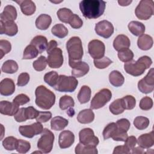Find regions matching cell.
Instances as JSON below:
<instances>
[{"label":"cell","instance_id":"obj_5","mask_svg":"<svg viewBox=\"0 0 154 154\" xmlns=\"http://www.w3.org/2000/svg\"><path fill=\"white\" fill-rule=\"evenodd\" d=\"M78 85V81L75 77L61 75L54 88L60 92H73Z\"/></svg>","mask_w":154,"mask_h":154},{"label":"cell","instance_id":"obj_15","mask_svg":"<svg viewBox=\"0 0 154 154\" xmlns=\"http://www.w3.org/2000/svg\"><path fill=\"white\" fill-rule=\"evenodd\" d=\"M75 141V135L70 131H62L58 137V144L61 149H66L70 147Z\"/></svg>","mask_w":154,"mask_h":154},{"label":"cell","instance_id":"obj_8","mask_svg":"<svg viewBox=\"0 0 154 154\" xmlns=\"http://www.w3.org/2000/svg\"><path fill=\"white\" fill-rule=\"evenodd\" d=\"M112 93L108 88H103L97 92L90 103V108L91 109H97L105 106L111 99Z\"/></svg>","mask_w":154,"mask_h":154},{"label":"cell","instance_id":"obj_50","mask_svg":"<svg viewBox=\"0 0 154 154\" xmlns=\"http://www.w3.org/2000/svg\"><path fill=\"white\" fill-rule=\"evenodd\" d=\"M69 24L72 28L74 29H79L82 27L83 25V21L78 15L73 14L69 22Z\"/></svg>","mask_w":154,"mask_h":154},{"label":"cell","instance_id":"obj_55","mask_svg":"<svg viewBox=\"0 0 154 154\" xmlns=\"http://www.w3.org/2000/svg\"><path fill=\"white\" fill-rule=\"evenodd\" d=\"M116 125L119 129L126 132H128L131 126L129 121L126 119H121L118 120L116 122Z\"/></svg>","mask_w":154,"mask_h":154},{"label":"cell","instance_id":"obj_53","mask_svg":"<svg viewBox=\"0 0 154 154\" xmlns=\"http://www.w3.org/2000/svg\"><path fill=\"white\" fill-rule=\"evenodd\" d=\"M52 117V113L50 111H39L36 121L40 123H45L49 120Z\"/></svg>","mask_w":154,"mask_h":154},{"label":"cell","instance_id":"obj_32","mask_svg":"<svg viewBox=\"0 0 154 154\" xmlns=\"http://www.w3.org/2000/svg\"><path fill=\"white\" fill-rule=\"evenodd\" d=\"M18 68V64L14 60H8L3 63L1 67V70L4 73L12 74L16 73Z\"/></svg>","mask_w":154,"mask_h":154},{"label":"cell","instance_id":"obj_33","mask_svg":"<svg viewBox=\"0 0 154 154\" xmlns=\"http://www.w3.org/2000/svg\"><path fill=\"white\" fill-rule=\"evenodd\" d=\"M51 32L53 35L60 38L66 37L69 32L67 28L61 23H57L52 28Z\"/></svg>","mask_w":154,"mask_h":154},{"label":"cell","instance_id":"obj_27","mask_svg":"<svg viewBox=\"0 0 154 154\" xmlns=\"http://www.w3.org/2000/svg\"><path fill=\"white\" fill-rule=\"evenodd\" d=\"M153 38L147 34H143L139 36L137 40L138 48L143 51L149 50L153 46Z\"/></svg>","mask_w":154,"mask_h":154},{"label":"cell","instance_id":"obj_17","mask_svg":"<svg viewBox=\"0 0 154 154\" xmlns=\"http://www.w3.org/2000/svg\"><path fill=\"white\" fill-rule=\"evenodd\" d=\"M19 106L13 102L2 100L0 102V112L2 114L9 116H14L19 110Z\"/></svg>","mask_w":154,"mask_h":154},{"label":"cell","instance_id":"obj_57","mask_svg":"<svg viewBox=\"0 0 154 154\" xmlns=\"http://www.w3.org/2000/svg\"><path fill=\"white\" fill-rule=\"evenodd\" d=\"M25 112L28 119H36L39 114V111L34 108L33 106H28L27 108H25Z\"/></svg>","mask_w":154,"mask_h":154},{"label":"cell","instance_id":"obj_25","mask_svg":"<svg viewBox=\"0 0 154 154\" xmlns=\"http://www.w3.org/2000/svg\"><path fill=\"white\" fill-rule=\"evenodd\" d=\"M94 119V114L91 109H85L81 111L77 116V120L82 124L91 123Z\"/></svg>","mask_w":154,"mask_h":154},{"label":"cell","instance_id":"obj_10","mask_svg":"<svg viewBox=\"0 0 154 154\" xmlns=\"http://www.w3.org/2000/svg\"><path fill=\"white\" fill-rule=\"evenodd\" d=\"M153 68H151L147 74L138 82V88L144 94L150 93L154 89Z\"/></svg>","mask_w":154,"mask_h":154},{"label":"cell","instance_id":"obj_11","mask_svg":"<svg viewBox=\"0 0 154 154\" xmlns=\"http://www.w3.org/2000/svg\"><path fill=\"white\" fill-rule=\"evenodd\" d=\"M88 51L90 56L94 59H99L104 57L105 46L104 43L99 40H91L88 45Z\"/></svg>","mask_w":154,"mask_h":154},{"label":"cell","instance_id":"obj_54","mask_svg":"<svg viewBox=\"0 0 154 154\" xmlns=\"http://www.w3.org/2000/svg\"><path fill=\"white\" fill-rule=\"evenodd\" d=\"M29 75L28 73L23 72L20 73L17 79V85L19 87H23L26 85L29 81Z\"/></svg>","mask_w":154,"mask_h":154},{"label":"cell","instance_id":"obj_14","mask_svg":"<svg viewBox=\"0 0 154 154\" xmlns=\"http://www.w3.org/2000/svg\"><path fill=\"white\" fill-rule=\"evenodd\" d=\"M94 30L99 36L105 38H108L112 35L114 29L112 24L110 22L103 20L96 24Z\"/></svg>","mask_w":154,"mask_h":154},{"label":"cell","instance_id":"obj_34","mask_svg":"<svg viewBox=\"0 0 154 154\" xmlns=\"http://www.w3.org/2000/svg\"><path fill=\"white\" fill-rule=\"evenodd\" d=\"M110 112L114 115H119L123 113L125 108L122 104V99H117L114 100L109 106Z\"/></svg>","mask_w":154,"mask_h":154},{"label":"cell","instance_id":"obj_7","mask_svg":"<svg viewBox=\"0 0 154 154\" xmlns=\"http://www.w3.org/2000/svg\"><path fill=\"white\" fill-rule=\"evenodd\" d=\"M54 138V135L50 130L47 128L43 129L37 142L38 149L45 153L51 152L53 147Z\"/></svg>","mask_w":154,"mask_h":154},{"label":"cell","instance_id":"obj_51","mask_svg":"<svg viewBox=\"0 0 154 154\" xmlns=\"http://www.w3.org/2000/svg\"><path fill=\"white\" fill-rule=\"evenodd\" d=\"M128 137V135L127 134V132L121 130L117 128L116 131L115 132L114 134L112 136L111 138L114 141H125Z\"/></svg>","mask_w":154,"mask_h":154},{"label":"cell","instance_id":"obj_2","mask_svg":"<svg viewBox=\"0 0 154 154\" xmlns=\"http://www.w3.org/2000/svg\"><path fill=\"white\" fill-rule=\"evenodd\" d=\"M152 64V59L149 57L144 55L138 58L137 61L132 60L131 61L125 63L124 69L127 73L134 76H138L149 68Z\"/></svg>","mask_w":154,"mask_h":154},{"label":"cell","instance_id":"obj_39","mask_svg":"<svg viewBox=\"0 0 154 154\" xmlns=\"http://www.w3.org/2000/svg\"><path fill=\"white\" fill-rule=\"evenodd\" d=\"M17 143L18 140L16 138L13 136H10L4 139L2 141V146L5 149L7 150H16Z\"/></svg>","mask_w":154,"mask_h":154},{"label":"cell","instance_id":"obj_1","mask_svg":"<svg viewBox=\"0 0 154 154\" xmlns=\"http://www.w3.org/2000/svg\"><path fill=\"white\" fill-rule=\"evenodd\" d=\"M105 7L106 2L101 0H84L79 3V9L83 16L90 19L101 16Z\"/></svg>","mask_w":154,"mask_h":154},{"label":"cell","instance_id":"obj_13","mask_svg":"<svg viewBox=\"0 0 154 154\" xmlns=\"http://www.w3.org/2000/svg\"><path fill=\"white\" fill-rule=\"evenodd\" d=\"M43 130V125L40 122H35L29 125L20 126L19 128L20 134L26 138H31L34 136L38 135Z\"/></svg>","mask_w":154,"mask_h":154},{"label":"cell","instance_id":"obj_40","mask_svg":"<svg viewBox=\"0 0 154 154\" xmlns=\"http://www.w3.org/2000/svg\"><path fill=\"white\" fill-rule=\"evenodd\" d=\"M118 57L121 61L127 63L133 60L134 53L129 48L123 49L118 51Z\"/></svg>","mask_w":154,"mask_h":154},{"label":"cell","instance_id":"obj_20","mask_svg":"<svg viewBox=\"0 0 154 154\" xmlns=\"http://www.w3.org/2000/svg\"><path fill=\"white\" fill-rule=\"evenodd\" d=\"M15 91V84L10 78H5L0 83V93L2 96H8L13 94Z\"/></svg>","mask_w":154,"mask_h":154},{"label":"cell","instance_id":"obj_29","mask_svg":"<svg viewBox=\"0 0 154 154\" xmlns=\"http://www.w3.org/2000/svg\"><path fill=\"white\" fill-rule=\"evenodd\" d=\"M68 124L69 121L61 116L54 117L51 121V129L54 131H61L64 129Z\"/></svg>","mask_w":154,"mask_h":154},{"label":"cell","instance_id":"obj_42","mask_svg":"<svg viewBox=\"0 0 154 154\" xmlns=\"http://www.w3.org/2000/svg\"><path fill=\"white\" fill-rule=\"evenodd\" d=\"M59 75L55 71H51L46 73L44 76V81L51 87H54L56 85Z\"/></svg>","mask_w":154,"mask_h":154},{"label":"cell","instance_id":"obj_48","mask_svg":"<svg viewBox=\"0 0 154 154\" xmlns=\"http://www.w3.org/2000/svg\"><path fill=\"white\" fill-rule=\"evenodd\" d=\"M11 50V45L9 41L7 40H0V52L1 59L3 58L4 55L9 53Z\"/></svg>","mask_w":154,"mask_h":154},{"label":"cell","instance_id":"obj_4","mask_svg":"<svg viewBox=\"0 0 154 154\" xmlns=\"http://www.w3.org/2000/svg\"><path fill=\"white\" fill-rule=\"evenodd\" d=\"M66 49L69 54V64L70 66L81 61L84 51L82 42L79 37L74 36L66 43Z\"/></svg>","mask_w":154,"mask_h":154},{"label":"cell","instance_id":"obj_26","mask_svg":"<svg viewBox=\"0 0 154 154\" xmlns=\"http://www.w3.org/2000/svg\"><path fill=\"white\" fill-rule=\"evenodd\" d=\"M52 22L51 17L46 14H41L35 20V26L40 30H46L51 25Z\"/></svg>","mask_w":154,"mask_h":154},{"label":"cell","instance_id":"obj_3","mask_svg":"<svg viewBox=\"0 0 154 154\" xmlns=\"http://www.w3.org/2000/svg\"><path fill=\"white\" fill-rule=\"evenodd\" d=\"M35 94V104L43 109H49L55 104V94L44 85L37 87Z\"/></svg>","mask_w":154,"mask_h":154},{"label":"cell","instance_id":"obj_60","mask_svg":"<svg viewBox=\"0 0 154 154\" xmlns=\"http://www.w3.org/2000/svg\"><path fill=\"white\" fill-rule=\"evenodd\" d=\"M57 47V42L54 40H51L48 43V47H47V49H46L47 53L49 52L50 51H51L52 50H53L54 49H55Z\"/></svg>","mask_w":154,"mask_h":154},{"label":"cell","instance_id":"obj_46","mask_svg":"<svg viewBox=\"0 0 154 154\" xmlns=\"http://www.w3.org/2000/svg\"><path fill=\"white\" fill-rule=\"evenodd\" d=\"M94 66L99 69H103L109 66L112 61L108 57H103L99 59H95L93 61Z\"/></svg>","mask_w":154,"mask_h":154},{"label":"cell","instance_id":"obj_12","mask_svg":"<svg viewBox=\"0 0 154 154\" xmlns=\"http://www.w3.org/2000/svg\"><path fill=\"white\" fill-rule=\"evenodd\" d=\"M63 52L60 48L57 47L48 53L47 62L51 68H60L63 65Z\"/></svg>","mask_w":154,"mask_h":154},{"label":"cell","instance_id":"obj_52","mask_svg":"<svg viewBox=\"0 0 154 154\" xmlns=\"http://www.w3.org/2000/svg\"><path fill=\"white\" fill-rule=\"evenodd\" d=\"M29 100H30V99L27 95L25 94H20L17 95L14 98L13 102L16 105H17L18 106H20V105H23L24 104L27 103L28 102H29Z\"/></svg>","mask_w":154,"mask_h":154},{"label":"cell","instance_id":"obj_18","mask_svg":"<svg viewBox=\"0 0 154 154\" xmlns=\"http://www.w3.org/2000/svg\"><path fill=\"white\" fill-rule=\"evenodd\" d=\"M18 32V27L14 21L0 22V33L8 36H14Z\"/></svg>","mask_w":154,"mask_h":154},{"label":"cell","instance_id":"obj_16","mask_svg":"<svg viewBox=\"0 0 154 154\" xmlns=\"http://www.w3.org/2000/svg\"><path fill=\"white\" fill-rule=\"evenodd\" d=\"M70 67L72 69V75L75 78H80L85 75L87 74L90 69L88 64L87 63L82 61L73 64Z\"/></svg>","mask_w":154,"mask_h":154},{"label":"cell","instance_id":"obj_56","mask_svg":"<svg viewBox=\"0 0 154 154\" xmlns=\"http://www.w3.org/2000/svg\"><path fill=\"white\" fill-rule=\"evenodd\" d=\"M14 118L17 122H23L26 121L28 119L26 116L25 108H19L17 113L14 116Z\"/></svg>","mask_w":154,"mask_h":154},{"label":"cell","instance_id":"obj_47","mask_svg":"<svg viewBox=\"0 0 154 154\" xmlns=\"http://www.w3.org/2000/svg\"><path fill=\"white\" fill-rule=\"evenodd\" d=\"M31 149V144L29 142L20 139L18 140L17 146L16 148V151L20 153H26Z\"/></svg>","mask_w":154,"mask_h":154},{"label":"cell","instance_id":"obj_37","mask_svg":"<svg viewBox=\"0 0 154 154\" xmlns=\"http://www.w3.org/2000/svg\"><path fill=\"white\" fill-rule=\"evenodd\" d=\"M39 54L37 49L33 46L32 45H28L23 54V60H31L32 58H34L37 57L38 54Z\"/></svg>","mask_w":154,"mask_h":154},{"label":"cell","instance_id":"obj_9","mask_svg":"<svg viewBox=\"0 0 154 154\" xmlns=\"http://www.w3.org/2000/svg\"><path fill=\"white\" fill-rule=\"evenodd\" d=\"M79 143L84 146L96 147L99 143L97 137L94 135L92 129L87 128L81 130L79 132Z\"/></svg>","mask_w":154,"mask_h":154},{"label":"cell","instance_id":"obj_44","mask_svg":"<svg viewBox=\"0 0 154 154\" xmlns=\"http://www.w3.org/2000/svg\"><path fill=\"white\" fill-rule=\"evenodd\" d=\"M121 99L125 109L131 110L135 108L136 105V100L134 96L131 95H127Z\"/></svg>","mask_w":154,"mask_h":154},{"label":"cell","instance_id":"obj_35","mask_svg":"<svg viewBox=\"0 0 154 154\" xmlns=\"http://www.w3.org/2000/svg\"><path fill=\"white\" fill-rule=\"evenodd\" d=\"M75 153L76 154H97L98 151L96 147L84 146L79 143L75 147Z\"/></svg>","mask_w":154,"mask_h":154},{"label":"cell","instance_id":"obj_30","mask_svg":"<svg viewBox=\"0 0 154 154\" xmlns=\"http://www.w3.org/2000/svg\"><path fill=\"white\" fill-rule=\"evenodd\" d=\"M109 81L111 85L119 87L123 84L125 78L119 71L113 70L109 75Z\"/></svg>","mask_w":154,"mask_h":154},{"label":"cell","instance_id":"obj_45","mask_svg":"<svg viewBox=\"0 0 154 154\" xmlns=\"http://www.w3.org/2000/svg\"><path fill=\"white\" fill-rule=\"evenodd\" d=\"M48 62L47 59L45 56L41 55L38 58L37 60L34 61L32 63V66L36 71H43L46 67Z\"/></svg>","mask_w":154,"mask_h":154},{"label":"cell","instance_id":"obj_21","mask_svg":"<svg viewBox=\"0 0 154 154\" xmlns=\"http://www.w3.org/2000/svg\"><path fill=\"white\" fill-rule=\"evenodd\" d=\"M137 143L138 146L143 149H149L152 147L154 144L153 131L141 135L137 140Z\"/></svg>","mask_w":154,"mask_h":154},{"label":"cell","instance_id":"obj_24","mask_svg":"<svg viewBox=\"0 0 154 154\" xmlns=\"http://www.w3.org/2000/svg\"><path fill=\"white\" fill-rule=\"evenodd\" d=\"M30 44L34 46L37 49L39 54H41L46 50L48 43L46 37L39 35L34 37L31 41Z\"/></svg>","mask_w":154,"mask_h":154},{"label":"cell","instance_id":"obj_6","mask_svg":"<svg viewBox=\"0 0 154 154\" xmlns=\"http://www.w3.org/2000/svg\"><path fill=\"white\" fill-rule=\"evenodd\" d=\"M154 13V2L152 0H141L135 10V14L140 20L149 19Z\"/></svg>","mask_w":154,"mask_h":154},{"label":"cell","instance_id":"obj_28","mask_svg":"<svg viewBox=\"0 0 154 154\" xmlns=\"http://www.w3.org/2000/svg\"><path fill=\"white\" fill-rule=\"evenodd\" d=\"M128 29L135 36H140L144 34L146 27L141 22L138 21H131L128 24Z\"/></svg>","mask_w":154,"mask_h":154},{"label":"cell","instance_id":"obj_38","mask_svg":"<svg viewBox=\"0 0 154 154\" xmlns=\"http://www.w3.org/2000/svg\"><path fill=\"white\" fill-rule=\"evenodd\" d=\"M75 102L73 99L68 95H64L62 96L59 100V106L61 109L65 110L69 108L73 107Z\"/></svg>","mask_w":154,"mask_h":154},{"label":"cell","instance_id":"obj_41","mask_svg":"<svg viewBox=\"0 0 154 154\" xmlns=\"http://www.w3.org/2000/svg\"><path fill=\"white\" fill-rule=\"evenodd\" d=\"M149 125V120L148 118L143 116L136 117L134 120V126L139 130H144L146 129Z\"/></svg>","mask_w":154,"mask_h":154},{"label":"cell","instance_id":"obj_43","mask_svg":"<svg viewBox=\"0 0 154 154\" xmlns=\"http://www.w3.org/2000/svg\"><path fill=\"white\" fill-rule=\"evenodd\" d=\"M117 129V126L116 123L111 122L108 124L103 131V137L104 140H107L109 138H111L112 136L114 134L115 132Z\"/></svg>","mask_w":154,"mask_h":154},{"label":"cell","instance_id":"obj_49","mask_svg":"<svg viewBox=\"0 0 154 154\" xmlns=\"http://www.w3.org/2000/svg\"><path fill=\"white\" fill-rule=\"evenodd\" d=\"M139 106L142 110L147 111L150 109L153 106V100L152 98L148 96L143 97L140 102Z\"/></svg>","mask_w":154,"mask_h":154},{"label":"cell","instance_id":"obj_36","mask_svg":"<svg viewBox=\"0 0 154 154\" xmlns=\"http://www.w3.org/2000/svg\"><path fill=\"white\" fill-rule=\"evenodd\" d=\"M57 14L59 20L61 22L66 23H69V22L73 13L69 8H61L58 10Z\"/></svg>","mask_w":154,"mask_h":154},{"label":"cell","instance_id":"obj_62","mask_svg":"<svg viewBox=\"0 0 154 154\" xmlns=\"http://www.w3.org/2000/svg\"><path fill=\"white\" fill-rule=\"evenodd\" d=\"M132 2V1H122L119 0L118 3L121 6H128Z\"/></svg>","mask_w":154,"mask_h":154},{"label":"cell","instance_id":"obj_58","mask_svg":"<svg viewBox=\"0 0 154 154\" xmlns=\"http://www.w3.org/2000/svg\"><path fill=\"white\" fill-rule=\"evenodd\" d=\"M137 143V140L134 136H130L127 138L126 141H125V146L129 149L132 150L134 147H135Z\"/></svg>","mask_w":154,"mask_h":154},{"label":"cell","instance_id":"obj_61","mask_svg":"<svg viewBox=\"0 0 154 154\" xmlns=\"http://www.w3.org/2000/svg\"><path fill=\"white\" fill-rule=\"evenodd\" d=\"M132 153H137V154H141V153H144L145 152L144 151L143 148L141 147L140 146L137 147H134L132 149V152H131Z\"/></svg>","mask_w":154,"mask_h":154},{"label":"cell","instance_id":"obj_63","mask_svg":"<svg viewBox=\"0 0 154 154\" xmlns=\"http://www.w3.org/2000/svg\"><path fill=\"white\" fill-rule=\"evenodd\" d=\"M73 107H71V108H69V110L67 111V114L69 115V117H73L74 114H75V111H74V109L72 108Z\"/></svg>","mask_w":154,"mask_h":154},{"label":"cell","instance_id":"obj_19","mask_svg":"<svg viewBox=\"0 0 154 154\" xmlns=\"http://www.w3.org/2000/svg\"><path fill=\"white\" fill-rule=\"evenodd\" d=\"M17 11L16 8L11 5H6L3 11L0 14V22L14 21L17 18Z\"/></svg>","mask_w":154,"mask_h":154},{"label":"cell","instance_id":"obj_59","mask_svg":"<svg viewBox=\"0 0 154 154\" xmlns=\"http://www.w3.org/2000/svg\"><path fill=\"white\" fill-rule=\"evenodd\" d=\"M113 154H128L131 153V150H129L125 145L118 146L114 147Z\"/></svg>","mask_w":154,"mask_h":154},{"label":"cell","instance_id":"obj_23","mask_svg":"<svg viewBox=\"0 0 154 154\" xmlns=\"http://www.w3.org/2000/svg\"><path fill=\"white\" fill-rule=\"evenodd\" d=\"M16 2L20 5L22 13L26 16H31L35 11L36 6L34 2L31 0L16 1Z\"/></svg>","mask_w":154,"mask_h":154},{"label":"cell","instance_id":"obj_22","mask_svg":"<svg viewBox=\"0 0 154 154\" xmlns=\"http://www.w3.org/2000/svg\"><path fill=\"white\" fill-rule=\"evenodd\" d=\"M131 45L129 38L124 34L118 35L113 41V47L117 51L123 49L129 48Z\"/></svg>","mask_w":154,"mask_h":154},{"label":"cell","instance_id":"obj_31","mask_svg":"<svg viewBox=\"0 0 154 154\" xmlns=\"http://www.w3.org/2000/svg\"><path fill=\"white\" fill-rule=\"evenodd\" d=\"M91 93L90 88L87 85H83L78 94V99L79 103L81 104L87 103L90 99Z\"/></svg>","mask_w":154,"mask_h":154}]
</instances>
